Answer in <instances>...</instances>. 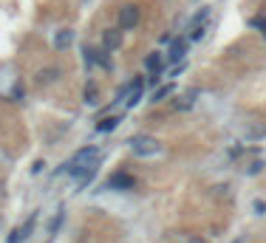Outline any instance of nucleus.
<instances>
[{
    "mask_svg": "<svg viewBox=\"0 0 266 243\" xmlns=\"http://www.w3.org/2000/svg\"><path fill=\"white\" fill-rule=\"evenodd\" d=\"M100 162H102V159H100V150H97L94 145H88V147H83V150H77V153H74V156L63 164V167H66L68 176H80V178H83L91 167H100Z\"/></svg>",
    "mask_w": 266,
    "mask_h": 243,
    "instance_id": "1",
    "label": "nucleus"
},
{
    "mask_svg": "<svg viewBox=\"0 0 266 243\" xmlns=\"http://www.w3.org/2000/svg\"><path fill=\"white\" fill-rule=\"evenodd\" d=\"M131 150L136 156H153V153H159V142H156L153 136H133Z\"/></svg>",
    "mask_w": 266,
    "mask_h": 243,
    "instance_id": "2",
    "label": "nucleus"
},
{
    "mask_svg": "<svg viewBox=\"0 0 266 243\" xmlns=\"http://www.w3.org/2000/svg\"><path fill=\"white\" fill-rule=\"evenodd\" d=\"M139 26V6H122L119 9V29L128 32V29H136Z\"/></svg>",
    "mask_w": 266,
    "mask_h": 243,
    "instance_id": "3",
    "label": "nucleus"
},
{
    "mask_svg": "<svg viewBox=\"0 0 266 243\" xmlns=\"http://www.w3.org/2000/svg\"><path fill=\"white\" fill-rule=\"evenodd\" d=\"M34 224H37V212H32V215L26 218V224H23V227L12 229V235H9V243H23V241H29V235H32Z\"/></svg>",
    "mask_w": 266,
    "mask_h": 243,
    "instance_id": "4",
    "label": "nucleus"
},
{
    "mask_svg": "<svg viewBox=\"0 0 266 243\" xmlns=\"http://www.w3.org/2000/svg\"><path fill=\"white\" fill-rule=\"evenodd\" d=\"M133 187H136V178L128 173H114L105 184V190H133Z\"/></svg>",
    "mask_w": 266,
    "mask_h": 243,
    "instance_id": "5",
    "label": "nucleus"
},
{
    "mask_svg": "<svg viewBox=\"0 0 266 243\" xmlns=\"http://www.w3.org/2000/svg\"><path fill=\"white\" fill-rule=\"evenodd\" d=\"M102 46H105V51H116L122 46V29H108L102 34Z\"/></svg>",
    "mask_w": 266,
    "mask_h": 243,
    "instance_id": "6",
    "label": "nucleus"
},
{
    "mask_svg": "<svg viewBox=\"0 0 266 243\" xmlns=\"http://www.w3.org/2000/svg\"><path fill=\"white\" fill-rule=\"evenodd\" d=\"M85 63H97L102 65V68H111V60L105 57V51H97V49H85Z\"/></svg>",
    "mask_w": 266,
    "mask_h": 243,
    "instance_id": "7",
    "label": "nucleus"
},
{
    "mask_svg": "<svg viewBox=\"0 0 266 243\" xmlns=\"http://www.w3.org/2000/svg\"><path fill=\"white\" fill-rule=\"evenodd\" d=\"M145 65H148V71H150V80L159 82V74H162V68H165V65H162V57H159V54H150L148 60H145Z\"/></svg>",
    "mask_w": 266,
    "mask_h": 243,
    "instance_id": "8",
    "label": "nucleus"
},
{
    "mask_svg": "<svg viewBox=\"0 0 266 243\" xmlns=\"http://www.w3.org/2000/svg\"><path fill=\"white\" fill-rule=\"evenodd\" d=\"M187 43H190V37L173 40V46H170V60H182L184 54H187Z\"/></svg>",
    "mask_w": 266,
    "mask_h": 243,
    "instance_id": "9",
    "label": "nucleus"
},
{
    "mask_svg": "<svg viewBox=\"0 0 266 243\" xmlns=\"http://www.w3.org/2000/svg\"><path fill=\"white\" fill-rule=\"evenodd\" d=\"M119 122H122L119 116H105L100 125H97V130H100V133H111V130H116V128H119Z\"/></svg>",
    "mask_w": 266,
    "mask_h": 243,
    "instance_id": "10",
    "label": "nucleus"
},
{
    "mask_svg": "<svg viewBox=\"0 0 266 243\" xmlns=\"http://www.w3.org/2000/svg\"><path fill=\"white\" fill-rule=\"evenodd\" d=\"M71 40H74V34L68 32V29L57 32V37H54V49H68V46H71Z\"/></svg>",
    "mask_w": 266,
    "mask_h": 243,
    "instance_id": "11",
    "label": "nucleus"
},
{
    "mask_svg": "<svg viewBox=\"0 0 266 243\" xmlns=\"http://www.w3.org/2000/svg\"><path fill=\"white\" fill-rule=\"evenodd\" d=\"M207 20H210V9H201L199 15L190 20V32H193V29H204V26H207Z\"/></svg>",
    "mask_w": 266,
    "mask_h": 243,
    "instance_id": "12",
    "label": "nucleus"
},
{
    "mask_svg": "<svg viewBox=\"0 0 266 243\" xmlns=\"http://www.w3.org/2000/svg\"><path fill=\"white\" fill-rule=\"evenodd\" d=\"M57 77H60V71H57V68H46V71H40V74H37V82H40V85H51Z\"/></svg>",
    "mask_w": 266,
    "mask_h": 243,
    "instance_id": "13",
    "label": "nucleus"
},
{
    "mask_svg": "<svg viewBox=\"0 0 266 243\" xmlns=\"http://www.w3.org/2000/svg\"><path fill=\"white\" fill-rule=\"evenodd\" d=\"M170 94H173V85H162L159 91H153V102H165Z\"/></svg>",
    "mask_w": 266,
    "mask_h": 243,
    "instance_id": "14",
    "label": "nucleus"
},
{
    "mask_svg": "<svg viewBox=\"0 0 266 243\" xmlns=\"http://www.w3.org/2000/svg\"><path fill=\"white\" fill-rule=\"evenodd\" d=\"M97 97H100V91H97V85L91 82V85L85 88V102H88V105H97V102H100Z\"/></svg>",
    "mask_w": 266,
    "mask_h": 243,
    "instance_id": "15",
    "label": "nucleus"
},
{
    "mask_svg": "<svg viewBox=\"0 0 266 243\" xmlns=\"http://www.w3.org/2000/svg\"><path fill=\"white\" fill-rule=\"evenodd\" d=\"M63 215H66V210L60 207V210H57V215H54V221H51V227H49L51 235H57V229H60V224H63Z\"/></svg>",
    "mask_w": 266,
    "mask_h": 243,
    "instance_id": "16",
    "label": "nucleus"
},
{
    "mask_svg": "<svg viewBox=\"0 0 266 243\" xmlns=\"http://www.w3.org/2000/svg\"><path fill=\"white\" fill-rule=\"evenodd\" d=\"M252 26L261 29V32H266V17H252Z\"/></svg>",
    "mask_w": 266,
    "mask_h": 243,
    "instance_id": "17",
    "label": "nucleus"
},
{
    "mask_svg": "<svg viewBox=\"0 0 266 243\" xmlns=\"http://www.w3.org/2000/svg\"><path fill=\"white\" fill-rule=\"evenodd\" d=\"M252 210L258 212V215H266V204H264V201H255V204H252Z\"/></svg>",
    "mask_w": 266,
    "mask_h": 243,
    "instance_id": "18",
    "label": "nucleus"
},
{
    "mask_svg": "<svg viewBox=\"0 0 266 243\" xmlns=\"http://www.w3.org/2000/svg\"><path fill=\"white\" fill-rule=\"evenodd\" d=\"M20 97H23V88H15V91H12V99H15V102H20Z\"/></svg>",
    "mask_w": 266,
    "mask_h": 243,
    "instance_id": "19",
    "label": "nucleus"
},
{
    "mask_svg": "<svg viewBox=\"0 0 266 243\" xmlns=\"http://www.w3.org/2000/svg\"><path fill=\"white\" fill-rule=\"evenodd\" d=\"M261 170H264V164H261V162H255V164H252V170H249V173L255 176V173H261Z\"/></svg>",
    "mask_w": 266,
    "mask_h": 243,
    "instance_id": "20",
    "label": "nucleus"
},
{
    "mask_svg": "<svg viewBox=\"0 0 266 243\" xmlns=\"http://www.w3.org/2000/svg\"><path fill=\"white\" fill-rule=\"evenodd\" d=\"M43 167H46V162H34V167H32V173H40V170H43Z\"/></svg>",
    "mask_w": 266,
    "mask_h": 243,
    "instance_id": "21",
    "label": "nucleus"
},
{
    "mask_svg": "<svg viewBox=\"0 0 266 243\" xmlns=\"http://www.w3.org/2000/svg\"><path fill=\"white\" fill-rule=\"evenodd\" d=\"M190 243H207V241H199V238H196V241H190Z\"/></svg>",
    "mask_w": 266,
    "mask_h": 243,
    "instance_id": "22",
    "label": "nucleus"
},
{
    "mask_svg": "<svg viewBox=\"0 0 266 243\" xmlns=\"http://www.w3.org/2000/svg\"><path fill=\"white\" fill-rule=\"evenodd\" d=\"M233 243H244V241H241V238H235V241H233Z\"/></svg>",
    "mask_w": 266,
    "mask_h": 243,
    "instance_id": "23",
    "label": "nucleus"
}]
</instances>
